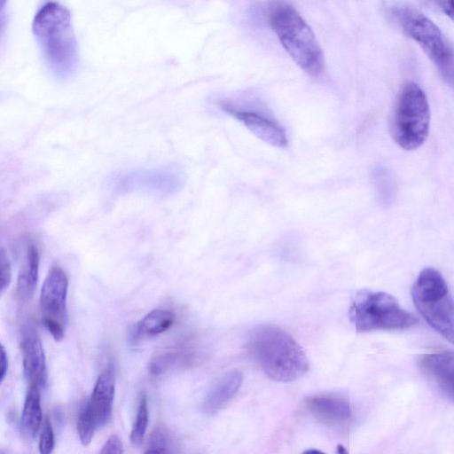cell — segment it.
<instances>
[{"instance_id": "6da1fadb", "label": "cell", "mask_w": 454, "mask_h": 454, "mask_svg": "<svg viewBox=\"0 0 454 454\" xmlns=\"http://www.w3.org/2000/svg\"><path fill=\"white\" fill-rule=\"evenodd\" d=\"M32 31L52 74L59 80L70 78L79 64L70 12L56 2L44 4L34 17Z\"/></svg>"}, {"instance_id": "7a4b0ae2", "label": "cell", "mask_w": 454, "mask_h": 454, "mask_svg": "<svg viewBox=\"0 0 454 454\" xmlns=\"http://www.w3.org/2000/svg\"><path fill=\"white\" fill-rule=\"evenodd\" d=\"M247 346L262 371L273 380L291 382L309 370V360L302 348L277 325H256L248 336Z\"/></svg>"}, {"instance_id": "3957f363", "label": "cell", "mask_w": 454, "mask_h": 454, "mask_svg": "<svg viewBox=\"0 0 454 454\" xmlns=\"http://www.w3.org/2000/svg\"><path fill=\"white\" fill-rule=\"evenodd\" d=\"M268 20L295 64L308 74L320 76L325 71L324 54L310 26L299 12L288 3L275 2L269 8Z\"/></svg>"}, {"instance_id": "277c9868", "label": "cell", "mask_w": 454, "mask_h": 454, "mask_svg": "<svg viewBox=\"0 0 454 454\" xmlns=\"http://www.w3.org/2000/svg\"><path fill=\"white\" fill-rule=\"evenodd\" d=\"M350 322L358 333L407 329L418 319L384 292L362 289L356 292L348 310Z\"/></svg>"}, {"instance_id": "5b68a950", "label": "cell", "mask_w": 454, "mask_h": 454, "mask_svg": "<svg viewBox=\"0 0 454 454\" xmlns=\"http://www.w3.org/2000/svg\"><path fill=\"white\" fill-rule=\"evenodd\" d=\"M412 299L427 322L454 345V300L441 273L424 269L413 285Z\"/></svg>"}, {"instance_id": "8992f818", "label": "cell", "mask_w": 454, "mask_h": 454, "mask_svg": "<svg viewBox=\"0 0 454 454\" xmlns=\"http://www.w3.org/2000/svg\"><path fill=\"white\" fill-rule=\"evenodd\" d=\"M430 107L422 89L415 82L405 83L397 98L392 133L397 145L407 151L426 141L430 127Z\"/></svg>"}, {"instance_id": "52a82bcc", "label": "cell", "mask_w": 454, "mask_h": 454, "mask_svg": "<svg viewBox=\"0 0 454 454\" xmlns=\"http://www.w3.org/2000/svg\"><path fill=\"white\" fill-rule=\"evenodd\" d=\"M405 35L415 41L430 59L450 76L452 54L440 28L420 12L408 7H398L392 12Z\"/></svg>"}, {"instance_id": "ba28073f", "label": "cell", "mask_w": 454, "mask_h": 454, "mask_svg": "<svg viewBox=\"0 0 454 454\" xmlns=\"http://www.w3.org/2000/svg\"><path fill=\"white\" fill-rule=\"evenodd\" d=\"M68 278L65 270L53 265L43 281L39 297L43 323L52 338L60 341L68 325Z\"/></svg>"}, {"instance_id": "9c48e42d", "label": "cell", "mask_w": 454, "mask_h": 454, "mask_svg": "<svg viewBox=\"0 0 454 454\" xmlns=\"http://www.w3.org/2000/svg\"><path fill=\"white\" fill-rule=\"evenodd\" d=\"M182 175L171 168H136L115 175L113 184L120 190H147L169 192L182 183Z\"/></svg>"}, {"instance_id": "30bf717a", "label": "cell", "mask_w": 454, "mask_h": 454, "mask_svg": "<svg viewBox=\"0 0 454 454\" xmlns=\"http://www.w3.org/2000/svg\"><path fill=\"white\" fill-rule=\"evenodd\" d=\"M218 107L240 121L262 142L277 148L287 147L288 138L285 129L272 118L257 111L237 108L223 101L218 102Z\"/></svg>"}, {"instance_id": "8fae6325", "label": "cell", "mask_w": 454, "mask_h": 454, "mask_svg": "<svg viewBox=\"0 0 454 454\" xmlns=\"http://www.w3.org/2000/svg\"><path fill=\"white\" fill-rule=\"evenodd\" d=\"M20 349L23 372L29 386H44L47 379L45 354L37 331L32 325H24L21 330Z\"/></svg>"}, {"instance_id": "7c38bea8", "label": "cell", "mask_w": 454, "mask_h": 454, "mask_svg": "<svg viewBox=\"0 0 454 454\" xmlns=\"http://www.w3.org/2000/svg\"><path fill=\"white\" fill-rule=\"evenodd\" d=\"M419 363L426 377L444 396L454 403V354H425L420 356Z\"/></svg>"}, {"instance_id": "4fadbf2b", "label": "cell", "mask_w": 454, "mask_h": 454, "mask_svg": "<svg viewBox=\"0 0 454 454\" xmlns=\"http://www.w3.org/2000/svg\"><path fill=\"white\" fill-rule=\"evenodd\" d=\"M114 393L115 373L113 366H108L98 377L90 399L87 403L98 427H103L109 422Z\"/></svg>"}, {"instance_id": "5bb4252c", "label": "cell", "mask_w": 454, "mask_h": 454, "mask_svg": "<svg viewBox=\"0 0 454 454\" xmlns=\"http://www.w3.org/2000/svg\"><path fill=\"white\" fill-rule=\"evenodd\" d=\"M243 381V374L232 370L223 374L211 386L202 402V411L214 415L221 411L237 394Z\"/></svg>"}, {"instance_id": "9a60e30c", "label": "cell", "mask_w": 454, "mask_h": 454, "mask_svg": "<svg viewBox=\"0 0 454 454\" xmlns=\"http://www.w3.org/2000/svg\"><path fill=\"white\" fill-rule=\"evenodd\" d=\"M305 405L316 418L330 424L343 423L351 416L349 402L342 396L315 395L306 398Z\"/></svg>"}, {"instance_id": "2e32d148", "label": "cell", "mask_w": 454, "mask_h": 454, "mask_svg": "<svg viewBox=\"0 0 454 454\" xmlns=\"http://www.w3.org/2000/svg\"><path fill=\"white\" fill-rule=\"evenodd\" d=\"M39 263L38 247L35 244L29 243L17 279L16 294L20 301H27L34 295L39 278Z\"/></svg>"}, {"instance_id": "e0dca14e", "label": "cell", "mask_w": 454, "mask_h": 454, "mask_svg": "<svg viewBox=\"0 0 454 454\" xmlns=\"http://www.w3.org/2000/svg\"><path fill=\"white\" fill-rule=\"evenodd\" d=\"M176 315L172 310L155 309L138 321L131 331L132 340L138 341L145 338L160 335L172 327Z\"/></svg>"}, {"instance_id": "ac0fdd59", "label": "cell", "mask_w": 454, "mask_h": 454, "mask_svg": "<svg viewBox=\"0 0 454 454\" xmlns=\"http://www.w3.org/2000/svg\"><path fill=\"white\" fill-rule=\"evenodd\" d=\"M42 408L40 387L29 386L21 415L23 431L30 437H35L42 423Z\"/></svg>"}, {"instance_id": "d6986e66", "label": "cell", "mask_w": 454, "mask_h": 454, "mask_svg": "<svg viewBox=\"0 0 454 454\" xmlns=\"http://www.w3.org/2000/svg\"><path fill=\"white\" fill-rule=\"evenodd\" d=\"M148 424V406L145 395L140 399L136 419L130 432V442L134 446H139L145 438Z\"/></svg>"}, {"instance_id": "ffe728a7", "label": "cell", "mask_w": 454, "mask_h": 454, "mask_svg": "<svg viewBox=\"0 0 454 454\" xmlns=\"http://www.w3.org/2000/svg\"><path fill=\"white\" fill-rule=\"evenodd\" d=\"M98 425L88 403L82 409L77 419V433L81 443L88 446L91 442Z\"/></svg>"}, {"instance_id": "44dd1931", "label": "cell", "mask_w": 454, "mask_h": 454, "mask_svg": "<svg viewBox=\"0 0 454 454\" xmlns=\"http://www.w3.org/2000/svg\"><path fill=\"white\" fill-rule=\"evenodd\" d=\"M38 448L40 454H51L54 448L53 428L48 417L44 419L43 423Z\"/></svg>"}, {"instance_id": "7402d4cb", "label": "cell", "mask_w": 454, "mask_h": 454, "mask_svg": "<svg viewBox=\"0 0 454 454\" xmlns=\"http://www.w3.org/2000/svg\"><path fill=\"white\" fill-rule=\"evenodd\" d=\"M12 280V266L10 260L3 247L0 249V291L4 292Z\"/></svg>"}, {"instance_id": "603a6c76", "label": "cell", "mask_w": 454, "mask_h": 454, "mask_svg": "<svg viewBox=\"0 0 454 454\" xmlns=\"http://www.w3.org/2000/svg\"><path fill=\"white\" fill-rule=\"evenodd\" d=\"M99 454H123V444L121 438L116 434L109 436Z\"/></svg>"}, {"instance_id": "cb8c5ba5", "label": "cell", "mask_w": 454, "mask_h": 454, "mask_svg": "<svg viewBox=\"0 0 454 454\" xmlns=\"http://www.w3.org/2000/svg\"><path fill=\"white\" fill-rule=\"evenodd\" d=\"M438 7L454 21V0L436 1Z\"/></svg>"}, {"instance_id": "d4e9b609", "label": "cell", "mask_w": 454, "mask_h": 454, "mask_svg": "<svg viewBox=\"0 0 454 454\" xmlns=\"http://www.w3.org/2000/svg\"><path fill=\"white\" fill-rule=\"evenodd\" d=\"M0 381L3 382L8 370V356L3 345L0 350Z\"/></svg>"}, {"instance_id": "484cf974", "label": "cell", "mask_w": 454, "mask_h": 454, "mask_svg": "<svg viewBox=\"0 0 454 454\" xmlns=\"http://www.w3.org/2000/svg\"><path fill=\"white\" fill-rule=\"evenodd\" d=\"M145 454H167L166 450L156 448V447H151L148 449Z\"/></svg>"}, {"instance_id": "4316f807", "label": "cell", "mask_w": 454, "mask_h": 454, "mask_svg": "<svg viewBox=\"0 0 454 454\" xmlns=\"http://www.w3.org/2000/svg\"><path fill=\"white\" fill-rule=\"evenodd\" d=\"M302 454H325V453H324L321 450H316V449H310V450H305L304 452H302Z\"/></svg>"}, {"instance_id": "83f0119b", "label": "cell", "mask_w": 454, "mask_h": 454, "mask_svg": "<svg viewBox=\"0 0 454 454\" xmlns=\"http://www.w3.org/2000/svg\"><path fill=\"white\" fill-rule=\"evenodd\" d=\"M337 453L338 454H348V450L342 445H338Z\"/></svg>"}, {"instance_id": "f1b7e54d", "label": "cell", "mask_w": 454, "mask_h": 454, "mask_svg": "<svg viewBox=\"0 0 454 454\" xmlns=\"http://www.w3.org/2000/svg\"><path fill=\"white\" fill-rule=\"evenodd\" d=\"M2 454H4V453L2 452Z\"/></svg>"}]
</instances>
